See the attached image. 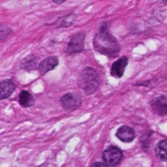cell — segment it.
<instances>
[{"instance_id":"obj_16","label":"cell","mask_w":167,"mask_h":167,"mask_svg":"<svg viewBox=\"0 0 167 167\" xmlns=\"http://www.w3.org/2000/svg\"><path fill=\"white\" fill-rule=\"evenodd\" d=\"M92 167H108V165L104 162H95L92 165Z\"/></svg>"},{"instance_id":"obj_1","label":"cell","mask_w":167,"mask_h":167,"mask_svg":"<svg viewBox=\"0 0 167 167\" xmlns=\"http://www.w3.org/2000/svg\"><path fill=\"white\" fill-rule=\"evenodd\" d=\"M93 48L102 55L115 58L120 53V45L116 39L108 31V26L104 23L93 39Z\"/></svg>"},{"instance_id":"obj_9","label":"cell","mask_w":167,"mask_h":167,"mask_svg":"<svg viewBox=\"0 0 167 167\" xmlns=\"http://www.w3.org/2000/svg\"><path fill=\"white\" fill-rule=\"evenodd\" d=\"M151 107L158 115H167V97L161 95L154 98L151 101Z\"/></svg>"},{"instance_id":"obj_14","label":"cell","mask_w":167,"mask_h":167,"mask_svg":"<svg viewBox=\"0 0 167 167\" xmlns=\"http://www.w3.org/2000/svg\"><path fill=\"white\" fill-rule=\"evenodd\" d=\"M19 102L22 106L30 107L34 104V96L27 90H22L19 95Z\"/></svg>"},{"instance_id":"obj_13","label":"cell","mask_w":167,"mask_h":167,"mask_svg":"<svg viewBox=\"0 0 167 167\" xmlns=\"http://www.w3.org/2000/svg\"><path fill=\"white\" fill-rule=\"evenodd\" d=\"M155 153L162 161H167V139L160 140L155 148Z\"/></svg>"},{"instance_id":"obj_4","label":"cell","mask_w":167,"mask_h":167,"mask_svg":"<svg viewBox=\"0 0 167 167\" xmlns=\"http://www.w3.org/2000/svg\"><path fill=\"white\" fill-rule=\"evenodd\" d=\"M85 37H86V34L84 32L78 33L71 37L68 44H67L66 52L67 54L73 55L81 53L84 50V42H85Z\"/></svg>"},{"instance_id":"obj_3","label":"cell","mask_w":167,"mask_h":167,"mask_svg":"<svg viewBox=\"0 0 167 167\" xmlns=\"http://www.w3.org/2000/svg\"><path fill=\"white\" fill-rule=\"evenodd\" d=\"M102 158H103L104 163H106L109 167H116L121 162L123 158L122 151L116 146L110 145L103 151Z\"/></svg>"},{"instance_id":"obj_12","label":"cell","mask_w":167,"mask_h":167,"mask_svg":"<svg viewBox=\"0 0 167 167\" xmlns=\"http://www.w3.org/2000/svg\"><path fill=\"white\" fill-rule=\"evenodd\" d=\"M77 20V16L75 14H69V15L63 16L57 20L55 23V27L56 28H68L74 25V23Z\"/></svg>"},{"instance_id":"obj_10","label":"cell","mask_w":167,"mask_h":167,"mask_svg":"<svg viewBox=\"0 0 167 167\" xmlns=\"http://www.w3.org/2000/svg\"><path fill=\"white\" fill-rule=\"evenodd\" d=\"M16 89V85L12 80H4L0 84V98L5 99L12 95Z\"/></svg>"},{"instance_id":"obj_15","label":"cell","mask_w":167,"mask_h":167,"mask_svg":"<svg viewBox=\"0 0 167 167\" xmlns=\"http://www.w3.org/2000/svg\"><path fill=\"white\" fill-rule=\"evenodd\" d=\"M12 33H13L12 29L9 28L6 25L1 24V26H0V37H1V40H2V42L6 39L7 37H9Z\"/></svg>"},{"instance_id":"obj_2","label":"cell","mask_w":167,"mask_h":167,"mask_svg":"<svg viewBox=\"0 0 167 167\" xmlns=\"http://www.w3.org/2000/svg\"><path fill=\"white\" fill-rule=\"evenodd\" d=\"M79 85L87 95L95 92L100 85V80L96 70L92 67H87L86 69H84L79 80Z\"/></svg>"},{"instance_id":"obj_17","label":"cell","mask_w":167,"mask_h":167,"mask_svg":"<svg viewBox=\"0 0 167 167\" xmlns=\"http://www.w3.org/2000/svg\"><path fill=\"white\" fill-rule=\"evenodd\" d=\"M53 2H55V3H57V4H61V3H63V2H65L66 0H52Z\"/></svg>"},{"instance_id":"obj_18","label":"cell","mask_w":167,"mask_h":167,"mask_svg":"<svg viewBox=\"0 0 167 167\" xmlns=\"http://www.w3.org/2000/svg\"><path fill=\"white\" fill-rule=\"evenodd\" d=\"M40 167H45V166H44V165H42V166H40Z\"/></svg>"},{"instance_id":"obj_19","label":"cell","mask_w":167,"mask_h":167,"mask_svg":"<svg viewBox=\"0 0 167 167\" xmlns=\"http://www.w3.org/2000/svg\"><path fill=\"white\" fill-rule=\"evenodd\" d=\"M164 1H166V2H167V0H164Z\"/></svg>"},{"instance_id":"obj_11","label":"cell","mask_w":167,"mask_h":167,"mask_svg":"<svg viewBox=\"0 0 167 167\" xmlns=\"http://www.w3.org/2000/svg\"><path fill=\"white\" fill-rule=\"evenodd\" d=\"M39 62H37V56H34V55L31 54V55H28L27 57H25L24 59L21 61V67L22 69L26 70V71L28 72H31L33 71V70L39 68Z\"/></svg>"},{"instance_id":"obj_5","label":"cell","mask_w":167,"mask_h":167,"mask_svg":"<svg viewBox=\"0 0 167 167\" xmlns=\"http://www.w3.org/2000/svg\"><path fill=\"white\" fill-rule=\"evenodd\" d=\"M82 98L80 95L75 92H69L61 97V105L65 110H75L81 106Z\"/></svg>"},{"instance_id":"obj_7","label":"cell","mask_w":167,"mask_h":167,"mask_svg":"<svg viewBox=\"0 0 167 167\" xmlns=\"http://www.w3.org/2000/svg\"><path fill=\"white\" fill-rule=\"evenodd\" d=\"M58 63H59V60H58V58L56 56L47 57L39 63L37 70H39L40 75H45L46 73L53 70L58 65Z\"/></svg>"},{"instance_id":"obj_6","label":"cell","mask_w":167,"mask_h":167,"mask_svg":"<svg viewBox=\"0 0 167 167\" xmlns=\"http://www.w3.org/2000/svg\"><path fill=\"white\" fill-rule=\"evenodd\" d=\"M128 62H129L128 57L123 56L121 58H119L118 60H116L114 63H112L111 69H110L111 76L114 78H118V79L122 78L123 75H124L125 68L128 65Z\"/></svg>"},{"instance_id":"obj_8","label":"cell","mask_w":167,"mask_h":167,"mask_svg":"<svg viewBox=\"0 0 167 167\" xmlns=\"http://www.w3.org/2000/svg\"><path fill=\"white\" fill-rule=\"evenodd\" d=\"M116 137L123 143H131L136 138L135 131L128 126H122L117 130Z\"/></svg>"}]
</instances>
